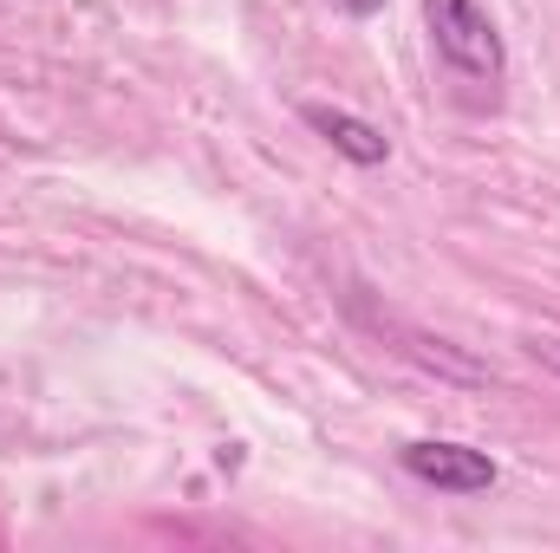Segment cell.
I'll use <instances>...</instances> for the list:
<instances>
[{
  "mask_svg": "<svg viewBox=\"0 0 560 553\" xmlns=\"http://www.w3.org/2000/svg\"><path fill=\"white\" fill-rule=\"evenodd\" d=\"M398 462H405L411 482L436 489V495H482V489H495V475H502L489 449H469V443H450V436H418V443H405Z\"/></svg>",
  "mask_w": 560,
  "mask_h": 553,
  "instance_id": "7a4b0ae2",
  "label": "cell"
},
{
  "mask_svg": "<svg viewBox=\"0 0 560 553\" xmlns=\"http://www.w3.org/2000/svg\"><path fill=\"white\" fill-rule=\"evenodd\" d=\"M339 7H346L352 20H372V13H385V0H339Z\"/></svg>",
  "mask_w": 560,
  "mask_h": 553,
  "instance_id": "277c9868",
  "label": "cell"
},
{
  "mask_svg": "<svg viewBox=\"0 0 560 553\" xmlns=\"http://www.w3.org/2000/svg\"><path fill=\"white\" fill-rule=\"evenodd\" d=\"M423 33H430L436 66L456 85L495 98V85L509 79V46H502V26L482 0H423Z\"/></svg>",
  "mask_w": 560,
  "mask_h": 553,
  "instance_id": "6da1fadb",
  "label": "cell"
},
{
  "mask_svg": "<svg viewBox=\"0 0 560 553\" xmlns=\"http://www.w3.org/2000/svg\"><path fill=\"white\" fill-rule=\"evenodd\" d=\"M300 125L313 131V138L326 143L332 156H346V163H359V169H378L385 156H392V138L378 131V125H365V118H352V111H339V105H300Z\"/></svg>",
  "mask_w": 560,
  "mask_h": 553,
  "instance_id": "3957f363",
  "label": "cell"
}]
</instances>
